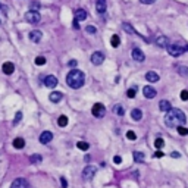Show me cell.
I'll return each instance as SVG.
<instances>
[{"label":"cell","instance_id":"484cf974","mask_svg":"<svg viewBox=\"0 0 188 188\" xmlns=\"http://www.w3.org/2000/svg\"><path fill=\"white\" fill-rule=\"evenodd\" d=\"M57 125H59V127H66V125H68V118H66L65 115L59 116V119H57Z\"/></svg>","mask_w":188,"mask_h":188},{"label":"cell","instance_id":"f546056e","mask_svg":"<svg viewBox=\"0 0 188 188\" xmlns=\"http://www.w3.org/2000/svg\"><path fill=\"white\" fill-rule=\"evenodd\" d=\"M178 73L182 77H188V68L187 66H178Z\"/></svg>","mask_w":188,"mask_h":188},{"label":"cell","instance_id":"1f68e13d","mask_svg":"<svg viewBox=\"0 0 188 188\" xmlns=\"http://www.w3.org/2000/svg\"><path fill=\"white\" fill-rule=\"evenodd\" d=\"M154 146H156V148H162V147L165 146V141L162 140V138H157V140L154 141Z\"/></svg>","mask_w":188,"mask_h":188},{"label":"cell","instance_id":"83f0119b","mask_svg":"<svg viewBox=\"0 0 188 188\" xmlns=\"http://www.w3.org/2000/svg\"><path fill=\"white\" fill-rule=\"evenodd\" d=\"M134 160L135 162H143L144 160V153H140V152H134Z\"/></svg>","mask_w":188,"mask_h":188},{"label":"cell","instance_id":"7a4b0ae2","mask_svg":"<svg viewBox=\"0 0 188 188\" xmlns=\"http://www.w3.org/2000/svg\"><path fill=\"white\" fill-rule=\"evenodd\" d=\"M84 81H85V75L80 69H72L66 75V84L71 87V88H73V90L81 88V87L84 85Z\"/></svg>","mask_w":188,"mask_h":188},{"label":"cell","instance_id":"f1b7e54d","mask_svg":"<svg viewBox=\"0 0 188 188\" xmlns=\"http://www.w3.org/2000/svg\"><path fill=\"white\" fill-rule=\"evenodd\" d=\"M77 147H78L80 150H84V152H85V150H88V148H90L88 143H84V141H78V143H77Z\"/></svg>","mask_w":188,"mask_h":188},{"label":"cell","instance_id":"3957f363","mask_svg":"<svg viewBox=\"0 0 188 188\" xmlns=\"http://www.w3.org/2000/svg\"><path fill=\"white\" fill-rule=\"evenodd\" d=\"M25 19H27L30 24H38L40 22V19H41V16H40V13H38V10H28L27 13H25Z\"/></svg>","mask_w":188,"mask_h":188},{"label":"cell","instance_id":"ffe728a7","mask_svg":"<svg viewBox=\"0 0 188 188\" xmlns=\"http://www.w3.org/2000/svg\"><path fill=\"white\" fill-rule=\"evenodd\" d=\"M87 18V12L84 10V9H78L77 12H75V21H84Z\"/></svg>","mask_w":188,"mask_h":188},{"label":"cell","instance_id":"d590c367","mask_svg":"<svg viewBox=\"0 0 188 188\" xmlns=\"http://www.w3.org/2000/svg\"><path fill=\"white\" fill-rule=\"evenodd\" d=\"M135 93H137L135 88H129V90L127 91V96H128L129 98H134V97H135Z\"/></svg>","mask_w":188,"mask_h":188},{"label":"cell","instance_id":"e575fe53","mask_svg":"<svg viewBox=\"0 0 188 188\" xmlns=\"http://www.w3.org/2000/svg\"><path fill=\"white\" fill-rule=\"evenodd\" d=\"M85 31H87V32H90V34H96V32H97V28L93 27V25H88V27L85 28Z\"/></svg>","mask_w":188,"mask_h":188},{"label":"cell","instance_id":"c3c4849f","mask_svg":"<svg viewBox=\"0 0 188 188\" xmlns=\"http://www.w3.org/2000/svg\"><path fill=\"white\" fill-rule=\"evenodd\" d=\"M0 24H2V22H0Z\"/></svg>","mask_w":188,"mask_h":188},{"label":"cell","instance_id":"cb8c5ba5","mask_svg":"<svg viewBox=\"0 0 188 188\" xmlns=\"http://www.w3.org/2000/svg\"><path fill=\"white\" fill-rule=\"evenodd\" d=\"M13 147H15V148H24V147H25L24 138H15V140H13Z\"/></svg>","mask_w":188,"mask_h":188},{"label":"cell","instance_id":"e0dca14e","mask_svg":"<svg viewBox=\"0 0 188 188\" xmlns=\"http://www.w3.org/2000/svg\"><path fill=\"white\" fill-rule=\"evenodd\" d=\"M62 97H63V94H62L60 91H53L52 94L49 96V98H50V102H52V103H59L62 100Z\"/></svg>","mask_w":188,"mask_h":188},{"label":"cell","instance_id":"6da1fadb","mask_svg":"<svg viewBox=\"0 0 188 188\" xmlns=\"http://www.w3.org/2000/svg\"><path fill=\"white\" fill-rule=\"evenodd\" d=\"M187 122V118H185V113L181 110V109H170L166 116H165V123L170 128H178V127H182V125Z\"/></svg>","mask_w":188,"mask_h":188},{"label":"cell","instance_id":"30bf717a","mask_svg":"<svg viewBox=\"0 0 188 188\" xmlns=\"http://www.w3.org/2000/svg\"><path fill=\"white\" fill-rule=\"evenodd\" d=\"M41 38H43V32H41V31L34 30V31L30 32V40H31L32 43H38V41H41Z\"/></svg>","mask_w":188,"mask_h":188},{"label":"cell","instance_id":"ba28073f","mask_svg":"<svg viewBox=\"0 0 188 188\" xmlns=\"http://www.w3.org/2000/svg\"><path fill=\"white\" fill-rule=\"evenodd\" d=\"M143 94H144L146 98H154L157 93H156V90L153 88L152 85H146L144 88H143Z\"/></svg>","mask_w":188,"mask_h":188},{"label":"cell","instance_id":"d6a6232c","mask_svg":"<svg viewBox=\"0 0 188 188\" xmlns=\"http://www.w3.org/2000/svg\"><path fill=\"white\" fill-rule=\"evenodd\" d=\"M177 129H178L179 135H188V128H185V127H178Z\"/></svg>","mask_w":188,"mask_h":188},{"label":"cell","instance_id":"7402d4cb","mask_svg":"<svg viewBox=\"0 0 188 188\" xmlns=\"http://www.w3.org/2000/svg\"><path fill=\"white\" fill-rule=\"evenodd\" d=\"M122 27H123V30H125V31H127V32H129V34H134V35H140L138 32H137V31L132 28V25H131V24H127V22H125V24L122 25Z\"/></svg>","mask_w":188,"mask_h":188},{"label":"cell","instance_id":"f35d334b","mask_svg":"<svg viewBox=\"0 0 188 188\" xmlns=\"http://www.w3.org/2000/svg\"><path fill=\"white\" fill-rule=\"evenodd\" d=\"M60 184H62V188H68V182L63 177H60Z\"/></svg>","mask_w":188,"mask_h":188},{"label":"cell","instance_id":"b9f144b4","mask_svg":"<svg viewBox=\"0 0 188 188\" xmlns=\"http://www.w3.org/2000/svg\"><path fill=\"white\" fill-rule=\"evenodd\" d=\"M153 2H156V0H141V3H144V5H152Z\"/></svg>","mask_w":188,"mask_h":188},{"label":"cell","instance_id":"4316f807","mask_svg":"<svg viewBox=\"0 0 188 188\" xmlns=\"http://www.w3.org/2000/svg\"><path fill=\"white\" fill-rule=\"evenodd\" d=\"M113 112H115L116 115L122 116V115L125 113V109L122 107V104H115V107H113Z\"/></svg>","mask_w":188,"mask_h":188},{"label":"cell","instance_id":"ab89813d","mask_svg":"<svg viewBox=\"0 0 188 188\" xmlns=\"http://www.w3.org/2000/svg\"><path fill=\"white\" fill-rule=\"evenodd\" d=\"M170 157H173V159H179V157H181V153H179V152H172V153H170Z\"/></svg>","mask_w":188,"mask_h":188},{"label":"cell","instance_id":"4dcf8cb0","mask_svg":"<svg viewBox=\"0 0 188 188\" xmlns=\"http://www.w3.org/2000/svg\"><path fill=\"white\" fill-rule=\"evenodd\" d=\"M46 63V57L43 56H38V57H35V65H38V66H43Z\"/></svg>","mask_w":188,"mask_h":188},{"label":"cell","instance_id":"5bb4252c","mask_svg":"<svg viewBox=\"0 0 188 188\" xmlns=\"http://www.w3.org/2000/svg\"><path fill=\"white\" fill-rule=\"evenodd\" d=\"M144 57H146V56H144V53L141 52L140 49L135 47V49L132 50V59H134V60H137V62H144Z\"/></svg>","mask_w":188,"mask_h":188},{"label":"cell","instance_id":"7bdbcfd3","mask_svg":"<svg viewBox=\"0 0 188 188\" xmlns=\"http://www.w3.org/2000/svg\"><path fill=\"white\" fill-rule=\"evenodd\" d=\"M154 157H163V153H162L160 150H157V152L154 153Z\"/></svg>","mask_w":188,"mask_h":188},{"label":"cell","instance_id":"7dc6e473","mask_svg":"<svg viewBox=\"0 0 188 188\" xmlns=\"http://www.w3.org/2000/svg\"><path fill=\"white\" fill-rule=\"evenodd\" d=\"M0 7H2V5H0Z\"/></svg>","mask_w":188,"mask_h":188},{"label":"cell","instance_id":"7c38bea8","mask_svg":"<svg viewBox=\"0 0 188 188\" xmlns=\"http://www.w3.org/2000/svg\"><path fill=\"white\" fill-rule=\"evenodd\" d=\"M10 188H28V182L24 178H18V179H15L13 182H12Z\"/></svg>","mask_w":188,"mask_h":188},{"label":"cell","instance_id":"ee69618b","mask_svg":"<svg viewBox=\"0 0 188 188\" xmlns=\"http://www.w3.org/2000/svg\"><path fill=\"white\" fill-rule=\"evenodd\" d=\"M68 65H69V66H72V68H75V66H77V60H71Z\"/></svg>","mask_w":188,"mask_h":188},{"label":"cell","instance_id":"277c9868","mask_svg":"<svg viewBox=\"0 0 188 188\" xmlns=\"http://www.w3.org/2000/svg\"><path fill=\"white\" fill-rule=\"evenodd\" d=\"M168 52H169L170 56L178 57V56H181V55L185 52V49L181 47V46H177V44H169V46H168Z\"/></svg>","mask_w":188,"mask_h":188},{"label":"cell","instance_id":"9a60e30c","mask_svg":"<svg viewBox=\"0 0 188 188\" xmlns=\"http://www.w3.org/2000/svg\"><path fill=\"white\" fill-rule=\"evenodd\" d=\"M2 69H3V73L12 75V73H13V71H15V66H13V63H12V62H5L3 66H2Z\"/></svg>","mask_w":188,"mask_h":188},{"label":"cell","instance_id":"836d02e7","mask_svg":"<svg viewBox=\"0 0 188 188\" xmlns=\"http://www.w3.org/2000/svg\"><path fill=\"white\" fill-rule=\"evenodd\" d=\"M22 121V113H21V112H18V113L15 115V121H13V125H18L19 122Z\"/></svg>","mask_w":188,"mask_h":188},{"label":"cell","instance_id":"44dd1931","mask_svg":"<svg viewBox=\"0 0 188 188\" xmlns=\"http://www.w3.org/2000/svg\"><path fill=\"white\" fill-rule=\"evenodd\" d=\"M131 118H132L134 121H140V119L143 118V112H141L140 109H134V110L131 112Z\"/></svg>","mask_w":188,"mask_h":188},{"label":"cell","instance_id":"ac0fdd59","mask_svg":"<svg viewBox=\"0 0 188 188\" xmlns=\"http://www.w3.org/2000/svg\"><path fill=\"white\" fill-rule=\"evenodd\" d=\"M146 80H147L148 82H157V81H159V75H157L156 72H153V71H150V72L146 73Z\"/></svg>","mask_w":188,"mask_h":188},{"label":"cell","instance_id":"60d3db41","mask_svg":"<svg viewBox=\"0 0 188 188\" xmlns=\"http://www.w3.org/2000/svg\"><path fill=\"white\" fill-rule=\"evenodd\" d=\"M113 162H115L116 165H121V163H122V157H121V156H115V157H113Z\"/></svg>","mask_w":188,"mask_h":188},{"label":"cell","instance_id":"8d00e7d4","mask_svg":"<svg viewBox=\"0 0 188 188\" xmlns=\"http://www.w3.org/2000/svg\"><path fill=\"white\" fill-rule=\"evenodd\" d=\"M127 138H128V140H135L137 135H135L134 131H128V132H127Z\"/></svg>","mask_w":188,"mask_h":188},{"label":"cell","instance_id":"bcb514c9","mask_svg":"<svg viewBox=\"0 0 188 188\" xmlns=\"http://www.w3.org/2000/svg\"><path fill=\"white\" fill-rule=\"evenodd\" d=\"M187 50H188V46H187Z\"/></svg>","mask_w":188,"mask_h":188},{"label":"cell","instance_id":"603a6c76","mask_svg":"<svg viewBox=\"0 0 188 188\" xmlns=\"http://www.w3.org/2000/svg\"><path fill=\"white\" fill-rule=\"evenodd\" d=\"M41 160H43V157L40 156V154H32L31 157H30V162L32 165H38V163H41Z\"/></svg>","mask_w":188,"mask_h":188},{"label":"cell","instance_id":"f6af8a7d","mask_svg":"<svg viewBox=\"0 0 188 188\" xmlns=\"http://www.w3.org/2000/svg\"><path fill=\"white\" fill-rule=\"evenodd\" d=\"M73 28H77V30L80 28V25H78V21H75V19H73Z\"/></svg>","mask_w":188,"mask_h":188},{"label":"cell","instance_id":"d4e9b609","mask_svg":"<svg viewBox=\"0 0 188 188\" xmlns=\"http://www.w3.org/2000/svg\"><path fill=\"white\" fill-rule=\"evenodd\" d=\"M110 44L112 47H118L121 44V38H119V35H112V38H110Z\"/></svg>","mask_w":188,"mask_h":188},{"label":"cell","instance_id":"8992f818","mask_svg":"<svg viewBox=\"0 0 188 188\" xmlns=\"http://www.w3.org/2000/svg\"><path fill=\"white\" fill-rule=\"evenodd\" d=\"M96 172H97V169L94 168V166H85L84 168V170H82V178L85 179V181H90L94 175H96Z\"/></svg>","mask_w":188,"mask_h":188},{"label":"cell","instance_id":"9c48e42d","mask_svg":"<svg viewBox=\"0 0 188 188\" xmlns=\"http://www.w3.org/2000/svg\"><path fill=\"white\" fill-rule=\"evenodd\" d=\"M44 85L47 87V88H55V87L57 85V78L53 77V75H49V77L44 78Z\"/></svg>","mask_w":188,"mask_h":188},{"label":"cell","instance_id":"2e32d148","mask_svg":"<svg viewBox=\"0 0 188 188\" xmlns=\"http://www.w3.org/2000/svg\"><path fill=\"white\" fill-rule=\"evenodd\" d=\"M96 10L98 13H104L106 12V0H96Z\"/></svg>","mask_w":188,"mask_h":188},{"label":"cell","instance_id":"8fae6325","mask_svg":"<svg viewBox=\"0 0 188 188\" xmlns=\"http://www.w3.org/2000/svg\"><path fill=\"white\" fill-rule=\"evenodd\" d=\"M52 140H53V134L50 132V131L41 132V135H40V143H41V144H47V143H50Z\"/></svg>","mask_w":188,"mask_h":188},{"label":"cell","instance_id":"74e56055","mask_svg":"<svg viewBox=\"0 0 188 188\" xmlns=\"http://www.w3.org/2000/svg\"><path fill=\"white\" fill-rule=\"evenodd\" d=\"M181 100H184V102H185V100H188V91L187 90L181 91Z\"/></svg>","mask_w":188,"mask_h":188},{"label":"cell","instance_id":"5b68a950","mask_svg":"<svg viewBox=\"0 0 188 188\" xmlns=\"http://www.w3.org/2000/svg\"><path fill=\"white\" fill-rule=\"evenodd\" d=\"M91 113L94 115V118H103L104 113H106V109L102 103H96L91 109Z\"/></svg>","mask_w":188,"mask_h":188},{"label":"cell","instance_id":"4fadbf2b","mask_svg":"<svg viewBox=\"0 0 188 188\" xmlns=\"http://www.w3.org/2000/svg\"><path fill=\"white\" fill-rule=\"evenodd\" d=\"M156 44L160 47H168L169 46V38L166 35H157L156 37Z\"/></svg>","mask_w":188,"mask_h":188},{"label":"cell","instance_id":"52a82bcc","mask_svg":"<svg viewBox=\"0 0 188 188\" xmlns=\"http://www.w3.org/2000/svg\"><path fill=\"white\" fill-rule=\"evenodd\" d=\"M104 62V55L102 52H94L91 55V63L93 65H102Z\"/></svg>","mask_w":188,"mask_h":188},{"label":"cell","instance_id":"d6986e66","mask_svg":"<svg viewBox=\"0 0 188 188\" xmlns=\"http://www.w3.org/2000/svg\"><path fill=\"white\" fill-rule=\"evenodd\" d=\"M159 109L162 112H166V113H168V112L172 109V106H170V103L168 102V100H162V102L159 103Z\"/></svg>","mask_w":188,"mask_h":188}]
</instances>
